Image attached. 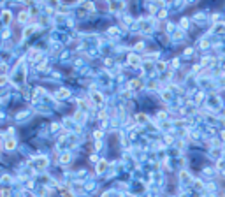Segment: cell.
<instances>
[{
  "label": "cell",
  "instance_id": "6da1fadb",
  "mask_svg": "<svg viewBox=\"0 0 225 197\" xmlns=\"http://www.w3.org/2000/svg\"><path fill=\"white\" fill-rule=\"evenodd\" d=\"M93 99H95V102H102V97L97 95V93H93Z\"/></svg>",
  "mask_w": 225,
  "mask_h": 197
},
{
  "label": "cell",
  "instance_id": "7a4b0ae2",
  "mask_svg": "<svg viewBox=\"0 0 225 197\" xmlns=\"http://www.w3.org/2000/svg\"><path fill=\"white\" fill-rule=\"evenodd\" d=\"M12 146H14V143H12V141H7V144H5V148H12Z\"/></svg>",
  "mask_w": 225,
  "mask_h": 197
}]
</instances>
